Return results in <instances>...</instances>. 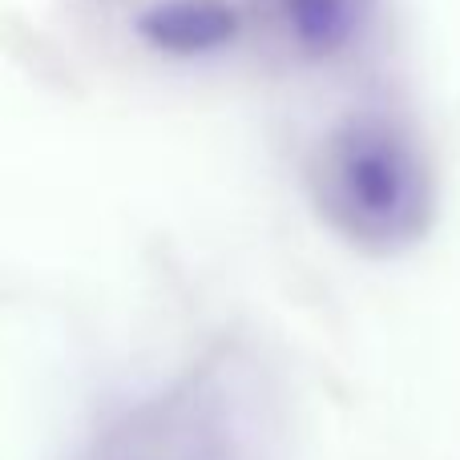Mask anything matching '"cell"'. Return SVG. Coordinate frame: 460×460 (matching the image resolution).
<instances>
[{"label": "cell", "mask_w": 460, "mask_h": 460, "mask_svg": "<svg viewBox=\"0 0 460 460\" xmlns=\"http://www.w3.org/2000/svg\"><path fill=\"white\" fill-rule=\"evenodd\" d=\"M311 194L327 226L372 254L404 251L432 223L424 150L384 113H356L327 129L311 162Z\"/></svg>", "instance_id": "obj_1"}, {"label": "cell", "mask_w": 460, "mask_h": 460, "mask_svg": "<svg viewBox=\"0 0 460 460\" xmlns=\"http://www.w3.org/2000/svg\"><path fill=\"white\" fill-rule=\"evenodd\" d=\"M134 29L166 57H207L238 37L243 16L230 0H154Z\"/></svg>", "instance_id": "obj_2"}, {"label": "cell", "mask_w": 460, "mask_h": 460, "mask_svg": "<svg viewBox=\"0 0 460 460\" xmlns=\"http://www.w3.org/2000/svg\"><path fill=\"white\" fill-rule=\"evenodd\" d=\"M287 37L311 57H335L356 40L364 0H279Z\"/></svg>", "instance_id": "obj_3"}]
</instances>
